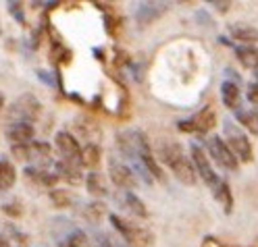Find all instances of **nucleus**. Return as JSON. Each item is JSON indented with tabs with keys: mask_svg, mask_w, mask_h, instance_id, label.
I'll return each mask as SVG.
<instances>
[{
	"mask_svg": "<svg viewBox=\"0 0 258 247\" xmlns=\"http://www.w3.org/2000/svg\"><path fill=\"white\" fill-rule=\"evenodd\" d=\"M156 160L167 164L179 183H183L187 187L196 185L198 173H196V169H194L191 158L183 152V145L179 141H173L169 137L160 141L158 147H156Z\"/></svg>",
	"mask_w": 258,
	"mask_h": 247,
	"instance_id": "nucleus-1",
	"label": "nucleus"
},
{
	"mask_svg": "<svg viewBox=\"0 0 258 247\" xmlns=\"http://www.w3.org/2000/svg\"><path fill=\"white\" fill-rule=\"evenodd\" d=\"M108 220H110L112 228L117 230V235L125 243L132 245V247H152L154 245V233H152L148 226L129 222L123 216H119V214H115V212L108 214Z\"/></svg>",
	"mask_w": 258,
	"mask_h": 247,
	"instance_id": "nucleus-2",
	"label": "nucleus"
},
{
	"mask_svg": "<svg viewBox=\"0 0 258 247\" xmlns=\"http://www.w3.org/2000/svg\"><path fill=\"white\" fill-rule=\"evenodd\" d=\"M223 139L231 147V152L235 154V158L239 162H250L254 152H252V143L246 135V131L241 129L235 121L225 119L223 121Z\"/></svg>",
	"mask_w": 258,
	"mask_h": 247,
	"instance_id": "nucleus-3",
	"label": "nucleus"
},
{
	"mask_svg": "<svg viewBox=\"0 0 258 247\" xmlns=\"http://www.w3.org/2000/svg\"><path fill=\"white\" fill-rule=\"evenodd\" d=\"M42 117V102L38 100L36 94H21L17 100L9 106V123L13 121H21V123H38Z\"/></svg>",
	"mask_w": 258,
	"mask_h": 247,
	"instance_id": "nucleus-4",
	"label": "nucleus"
},
{
	"mask_svg": "<svg viewBox=\"0 0 258 247\" xmlns=\"http://www.w3.org/2000/svg\"><path fill=\"white\" fill-rule=\"evenodd\" d=\"M206 154L211 156L223 171H229V173H235L239 169V160L235 158V154L231 152V147L225 143V139L221 135H211L206 137Z\"/></svg>",
	"mask_w": 258,
	"mask_h": 247,
	"instance_id": "nucleus-5",
	"label": "nucleus"
},
{
	"mask_svg": "<svg viewBox=\"0 0 258 247\" xmlns=\"http://www.w3.org/2000/svg\"><path fill=\"white\" fill-rule=\"evenodd\" d=\"M108 179H110L112 185L123 189V191H134L138 187V183H140L136 171L129 167L127 162L117 158V156L108 158Z\"/></svg>",
	"mask_w": 258,
	"mask_h": 247,
	"instance_id": "nucleus-6",
	"label": "nucleus"
},
{
	"mask_svg": "<svg viewBox=\"0 0 258 247\" xmlns=\"http://www.w3.org/2000/svg\"><path fill=\"white\" fill-rule=\"evenodd\" d=\"M189 158H191V164H194V169H196L198 177L204 181L208 187L213 189V187L219 183V181H221V177H219V175L215 173V169H213L211 156L206 154V150H204L200 143L191 141V143H189Z\"/></svg>",
	"mask_w": 258,
	"mask_h": 247,
	"instance_id": "nucleus-7",
	"label": "nucleus"
},
{
	"mask_svg": "<svg viewBox=\"0 0 258 247\" xmlns=\"http://www.w3.org/2000/svg\"><path fill=\"white\" fill-rule=\"evenodd\" d=\"M82 143H79V139L71 133V131L67 129H60L56 131L54 135V150L58 152L60 160H71V162H82L79 158H82Z\"/></svg>",
	"mask_w": 258,
	"mask_h": 247,
	"instance_id": "nucleus-8",
	"label": "nucleus"
},
{
	"mask_svg": "<svg viewBox=\"0 0 258 247\" xmlns=\"http://www.w3.org/2000/svg\"><path fill=\"white\" fill-rule=\"evenodd\" d=\"M71 133L77 139H84L86 143H100L102 139V127L100 123L88 117V114H79V117L73 119V131Z\"/></svg>",
	"mask_w": 258,
	"mask_h": 247,
	"instance_id": "nucleus-9",
	"label": "nucleus"
},
{
	"mask_svg": "<svg viewBox=\"0 0 258 247\" xmlns=\"http://www.w3.org/2000/svg\"><path fill=\"white\" fill-rule=\"evenodd\" d=\"M52 171L56 173L58 181H64L69 185H79L86 181V175H84V167L82 162H71V160H56Z\"/></svg>",
	"mask_w": 258,
	"mask_h": 247,
	"instance_id": "nucleus-10",
	"label": "nucleus"
},
{
	"mask_svg": "<svg viewBox=\"0 0 258 247\" xmlns=\"http://www.w3.org/2000/svg\"><path fill=\"white\" fill-rule=\"evenodd\" d=\"M5 137L11 141V145L17 143H31L36 141V127L31 123H21V121H13L5 129Z\"/></svg>",
	"mask_w": 258,
	"mask_h": 247,
	"instance_id": "nucleus-11",
	"label": "nucleus"
},
{
	"mask_svg": "<svg viewBox=\"0 0 258 247\" xmlns=\"http://www.w3.org/2000/svg\"><path fill=\"white\" fill-rule=\"evenodd\" d=\"M23 177L27 181H31L34 185L42 187V189H54L58 185V177H56L54 171H44V169H38V167H25Z\"/></svg>",
	"mask_w": 258,
	"mask_h": 247,
	"instance_id": "nucleus-12",
	"label": "nucleus"
},
{
	"mask_svg": "<svg viewBox=\"0 0 258 247\" xmlns=\"http://www.w3.org/2000/svg\"><path fill=\"white\" fill-rule=\"evenodd\" d=\"M165 11H167L165 3H140L134 17L140 25H152L154 21L160 19V15H163Z\"/></svg>",
	"mask_w": 258,
	"mask_h": 247,
	"instance_id": "nucleus-13",
	"label": "nucleus"
},
{
	"mask_svg": "<svg viewBox=\"0 0 258 247\" xmlns=\"http://www.w3.org/2000/svg\"><path fill=\"white\" fill-rule=\"evenodd\" d=\"M106 216H108V210H106V204H104V202L92 200V202L82 204V218H84L88 224L98 226Z\"/></svg>",
	"mask_w": 258,
	"mask_h": 247,
	"instance_id": "nucleus-14",
	"label": "nucleus"
},
{
	"mask_svg": "<svg viewBox=\"0 0 258 247\" xmlns=\"http://www.w3.org/2000/svg\"><path fill=\"white\" fill-rule=\"evenodd\" d=\"M84 185L88 189V193L94 197V200H102V197L108 195V185H106V179L100 171H90L86 173V181Z\"/></svg>",
	"mask_w": 258,
	"mask_h": 247,
	"instance_id": "nucleus-15",
	"label": "nucleus"
},
{
	"mask_svg": "<svg viewBox=\"0 0 258 247\" xmlns=\"http://www.w3.org/2000/svg\"><path fill=\"white\" fill-rule=\"evenodd\" d=\"M227 31L233 40L241 42V46H254V42H258V29L248 23H229Z\"/></svg>",
	"mask_w": 258,
	"mask_h": 247,
	"instance_id": "nucleus-16",
	"label": "nucleus"
},
{
	"mask_svg": "<svg viewBox=\"0 0 258 247\" xmlns=\"http://www.w3.org/2000/svg\"><path fill=\"white\" fill-rule=\"evenodd\" d=\"M17 183V169L9 156L0 154V193L11 191Z\"/></svg>",
	"mask_w": 258,
	"mask_h": 247,
	"instance_id": "nucleus-17",
	"label": "nucleus"
},
{
	"mask_svg": "<svg viewBox=\"0 0 258 247\" xmlns=\"http://www.w3.org/2000/svg\"><path fill=\"white\" fill-rule=\"evenodd\" d=\"M221 102H223V106H227L233 112L239 110L241 108V90H239V86L225 79L221 84Z\"/></svg>",
	"mask_w": 258,
	"mask_h": 247,
	"instance_id": "nucleus-18",
	"label": "nucleus"
},
{
	"mask_svg": "<svg viewBox=\"0 0 258 247\" xmlns=\"http://www.w3.org/2000/svg\"><path fill=\"white\" fill-rule=\"evenodd\" d=\"M194 121V127H196V133L198 135H206L208 131H211L215 127V121H217V114L211 106H204L202 110H198L196 114L191 117Z\"/></svg>",
	"mask_w": 258,
	"mask_h": 247,
	"instance_id": "nucleus-19",
	"label": "nucleus"
},
{
	"mask_svg": "<svg viewBox=\"0 0 258 247\" xmlns=\"http://www.w3.org/2000/svg\"><path fill=\"white\" fill-rule=\"evenodd\" d=\"M48 197H50V204L58 210H69L77 204V195L71 189H62V187H54L48 191Z\"/></svg>",
	"mask_w": 258,
	"mask_h": 247,
	"instance_id": "nucleus-20",
	"label": "nucleus"
},
{
	"mask_svg": "<svg viewBox=\"0 0 258 247\" xmlns=\"http://www.w3.org/2000/svg\"><path fill=\"white\" fill-rule=\"evenodd\" d=\"M121 202L129 210V214H134V216H138V218H148V208H146V204H144V200L138 193L123 191L121 193Z\"/></svg>",
	"mask_w": 258,
	"mask_h": 247,
	"instance_id": "nucleus-21",
	"label": "nucleus"
},
{
	"mask_svg": "<svg viewBox=\"0 0 258 247\" xmlns=\"http://www.w3.org/2000/svg\"><path fill=\"white\" fill-rule=\"evenodd\" d=\"M82 167L88 171H98V164L102 160V150L100 143H86L82 147Z\"/></svg>",
	"mask_w": 258,
	"mask_h": 247,
	"instance_id": "nucleus-22",
	"label": "nucleus"
},
{
	"mask_svg": "<svg viewBox=\"0 0 258 247\" xmlns=\"http://www.w3.org/2000/svg\"><path fill=\"white\" fill-rule=\"evenodd\" d=\"M233 52L241 67H246L250 71H258V48L256 46H235Z\"/></svg>",
	"mask_w": 258,
	"mask_h": 247,
	"instance_id": "nucleus-23",
	"label": "nucleus"
},
{
	"mask_svg": "<svg viewBox=\"0 0 258 247\" xmlns=\"http://www.w3.org/2000/svg\"><path fill=\"white\" fill-rule=\"evenodd\" d=\"M235 121L252 135H258V108H244L235 110Z\"/></svg>",
	"mask_w": 258,
	"mask_h": 247,
	"instance_id": "nucleus-24",
	"label": "nucleus"
},
{
	"mask_svg": "<svg viewBox=\"0 0 258 247\" xmlns=\"http://www.w3.org/2000/svg\"><path fill=\"white\" fill-rule=\"evenodd\" d=\"M90 237H88V233L84 228H79V226H75V228H71L67 235H64L60 241H56V247H90Z\"/></svg>",
	"mask_w": 258,
	"mask_h": 247,
	"instance_id": "nucleus-25",
	"label": "nucleus"
},
{
	"mask_svg": "<svg viewBox=\"0 0 258 247\" xmlns=\"http://www.w3.org/2000/svg\"><path fill=\"white\" fill-rule=\"evenodd\" d=\"M213 195H215V200L219 202V206H223V212L225 214H229L233 210V195H231V187L229 183L225 179H221L219 183L213 187Z\"/></svg>",
	"mask_w": 258,
	"mask_h": 247,
	"instance_id": "nucleus-26",
	"label": "nucleus"
},
{
	"mask_svg": "<svg viewBox=\"0 0 258 247\" xmlns=\"http://www.w3.org/2000/svg\"><path fill=\"white\" fill-rule=\"evenodd\" d=\"M5 239L9 243V247H29V235L23 233L19 226H15L13 222H9L5 226Z\"/></svg>",
	"mask_w": 258,
	"mask_h": 247,
	"instance_id": "nucleus-27",
	"label": "nucleus"
},
{
	"mask_svg": "<svg viewBox=\"0 0 258 247\" xmlns=\"http://www.w3.org/2000/svg\"><path fill=\"white\" fill-rule=\"evenodd\" d=\"M71 228H75V224H73L69 218H62V216H58V218H54V220H52V224H50V233H52L54 241H60L64 235L69 233Z\"/></svg>",
	"mask_w": 258,
	"mask_h": 247,
	"instance_id": "nucleus-28",
	"label": "nucleus"
},
{
	"mask_svg": "<svg viewBox=\"0 0 258 247\" xmlns=\"http://www.w3.org/2000/svg\"><path fill=\"white\" fill-rule=\"evenodd\" d=\"M11 156H13V162H23L25 167H29V162H31V150H29V143H17V145H11Z\"/></svg>",
	"mask_w": 258,
	"mask_h": 247,
	"instance_id": "nucleus-29",
	"label": "nucleus"
},
{
	"mask_svg": "<svg viewBox=\"0 0 258 247\" xmlns=\"http://www.w3.org/2000/svg\"><path fill=\"white\" fill-rule=\"evenodd\" d=\"M7 7H9L11 17H15V21H17L19 25H25V7H23V3L15 0V3H7Z\"/></svg>",
	"mask_w": 258,
	"mask_h": 247,
	"instance_id": "nucleus-30",
	"label": "nucleus"
},
{
	"mask_svg": "<svg viewBox=\"0 0 258 247\" xmlns=\"http://www.w3.org/2000/svg\"><path fill=\"white\" fill-rule=\"evenodd\" d=\"M3 212L7 214L9 218L17 220V218H21V216H23V206H21V202H19V200H15V202H7V204H3Z\"/></svg>",
	"mask_w": 258,
	"mask_h": 247,
	"instance_id": "nucleus-31",
	"label": "nucleus"
},
{
	"mask_svg": "<svg viewBox=\"0 0 258 247\" xmlns=\"http://www.w3.org/2000/svg\"><path fill=\"white\" fill-rule=\"evenodd\" d=\"M92 245H94V247H115V239H112V235L98 230V233H94Z\"/></svg>",
	"mask_w": 258,
	"mask_h": 247,
	"instance_id": "nucleus-32",
	"label": "nucleus"
},
{
	"mask_svg": "<svg viewBox=\"0 0 258 247\" xmlns=\"http://www.w3.org/2000/svg\"><path fill=\"white\" fill-rule=\"evenodd\" d=\"M36 75H38V79L42 81V84L50 86V88H54V86H56V79H54V75H56V73H52V71H44V69H38V71H36Z\"/></svg>",
	"mask_w": 258,
	"mask_h": 247,
	"instance_id": "nucleus-33",
	"label": "nucleus"
},
{
	"mask_svg": "<svg viewBox=\"0 0 258 247\" xmlns=\"http://www.w3.org/2000/svg\"><path fill=\"white\" fill-rule=\"evenodd\" d=\"M246 98H248V102L254 108H258V86L254 84V81H252V84L248 86V90H246Z\"/></svg>",
	"mask_w": 258,
	"mask_h": 247,
	"instance_id": "nucleus-34",
	"label": "nucleus"
},
{
	"mask_svg": "<svg viewBox=\"0 0 258 247\" xmlns=\"http://www.w3.org/2000/svg\"><path fill=\"white\" fill-rule=\"evenodd\" d=\"M208 5H211L215 11H219V13H227V11L231 9V3H229V0H211Z\"/></svg>",
	"mask_w": 258,
	"mask_h": 247,
	"instance_id": "nucleus-35",
	"label": "nucleus"
},
{
	"mask_svg": "<svg viewBox=\"0 0 258 247\" xmlns=\"http://www.w3.org/2000/svg\"><path fill=\"white\" fill-rule=\"evenodd\" d=\"M200 247H223V245H221L219 239H215V237H204L202 243H200Z\"/></svg>",
	"mask_w": 258,
	"mask_h": 247,
	"instance_id": "nucleus-36",
	"label": "nucleus"
},
{
	"mask_svg": "<svg viewBox=\"0 0 258 247\" xmlns=\"http://www.w3.org/2000/svg\"><path fill=\"white\" fill-rule=\"evenodd\" d=\"M196 21H200V25H211V23H213L211 17L206 15V11H198V13H196Z\"/></svg>",
	"mask_w": 258,
	"mask_h": 247,
	"instance_id": "nucleus-37",
	"label": "nucleus"
},
{
	"mask_svg": "<svg viewBox=\"0 0 258 247\" xmlns=\"http://www.w3.org/2000/svg\"><path fill=\"white\" fill-rule=\"evenodd\" d=\"M92 52H94V58H98L100 62H104V60H106V56H104V50H102V48H94Z\"/></svg>",
	"mask_w": 258,
	"mask_h": 247,
	"instance_id": "nucleus-38",
	"label": "nucleus"
},
{
	"mask_svg": "<svg viewBox=\"0 0 258 247\" xmlns=\"http://www.w3.org/2000/svg\"><path fill=\"white\" fill-rule=\"evenodd\" d=\"M115 247H132V245H129V243H125V241L119 237V239H115Z\"/></svg>",
	"mask_w": 258,
	"mask_h": 247,
	"instance_id": "nucleus-39",
	"label": "nucleus"
},
{
	"mask_svg": "<svg viewBox=\"0 0 258 247\" xmlns=\"http://www.w3.org/2000/svg\"><path fill=\"white\" fill-rule=\"evenodd\" d=\"M0 247H9V243H7V239H5L3 233H0Z\"/></svg>",
	"mask_w": 258,
	"mask_h": 247,
	"instance_id": "nucleus-40",
	"label": "nucleus"
},
{
	"mask_svg": "<svg viewBox=\"0 0 258 247\" xmlns=\"http://www.w3.org/2000/svg\"><path fill=\"white\" fill-rule=\"evenodd\" d=\"M3 110H5V96L0 94V112H3Z\"/></svg>",
	"mask_w": 258,
	"mask_h": 247,
	"instance_id": "nucleus-41",
	"label": "nucleus"
},
{
	"mask_svg": "<svg viewBox=\"0 0 258 247\" xmlns=\"http://www.w3.org/2000/svg\"><path fill=\"white\" fill-rule=\"evenodd\" d=\"M254 84L258 86V71H254Z\"/></svg>",
	"mask_w": 258,
	"mask_h": 247,
	"instance_id": "nucleus-42",
	"label": "nucleus"
},
{
	"mask_svg": "<svg viewBox=\"0 0 258 247\" xmlns=\"http://www.w3.org/2000/svg\"><path fill=\"white\" fill-rule=\"evenodd\" d=\"M0 34H3V27H0Z\"/></svg>",
	"mask_w": 258,
	"mask_h": 247,
	"instance_id": "nucleus-43",
	"label": "nucleus"
}]
</instances>
